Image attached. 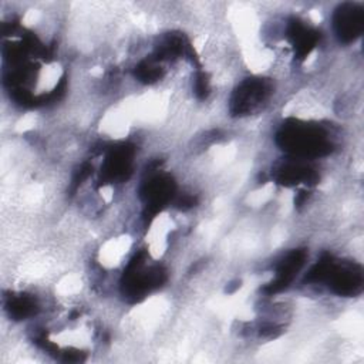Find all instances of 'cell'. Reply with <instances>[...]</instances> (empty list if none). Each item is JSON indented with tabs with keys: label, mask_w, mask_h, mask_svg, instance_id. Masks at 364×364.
<instances>
[{
	"label": "cell",
	"mask_w": 364,
	"mask_h": 364,
	"mask_svg": "<svg viewBox=\"0 0 364 364\" xmlns=\"http://www.w3.org/2000/svg\"><path fill=\"white\" fill-rule=\"evenodd\" d=\"M277 144L291 158L311 161L333 151V141L321 125L287 122L277 132Z\"/></svg>",
	"instance_id": "cell-1"
},
{
	"label": "cell",
	"mask_w": 364,
	"mask_h": 364,
	"mask_svg": "<svg viewBox=\"0 0 364 364\" xmlns=\"http://www.w3.org/2000/svg\"><path fill=\"white\" fill-rule=\"evenodd\" d=\"M272 92L273 85L266 78L252 77L242 80L230 95V112L237 117L250 115L269 101Z\"/></svg>",
	"instance_id": "cell-2"
},
{
	"label": "cell",
	"mask_w": 364,
	"mask_h": 364,
	"mask_svg": "<svg viewBox=\"0 0 364 364\" xmlns=\"http://www.w3.org/2000/svg\"><path fill=\"white\" fill-rule=\"evenodd\" d=\"M333 28L340 43L348 44L361 36L364 27V13L355 3H343L333 13Z\"/></svg>",
	"instance_id": "cell-3"
}]
</instances>
